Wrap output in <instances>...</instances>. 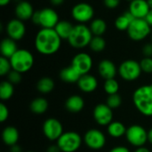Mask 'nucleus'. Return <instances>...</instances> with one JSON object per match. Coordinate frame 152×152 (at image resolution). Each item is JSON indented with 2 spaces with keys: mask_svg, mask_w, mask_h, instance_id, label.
Masks as SVG:
<instances>
[{
  "mask_svg": "<svg viewBox=\"0 0 152 152\" xmlns=\"http://www.w3.org/2000/svg\"><path fill=\"white\" fill-rule=\"evenodd\" d=\"M2 139L4 144L8 146H13L17 144L19 140V132L14 126H7L3 130Z\"/></svg>",
  "mask_w": 152,
  "mask_h": 152,
  "instance_id": "obj_22",
  "label": "nucleus"
},
{
  "mask_svg": "<svg viewBox=\"0 0 152 152\" xmlns=\"http://www.w3.org/2000/svg\"><path fill=\"white\" fill-rule=\"evenodd\" d=\"M85 106V102L82 97L79 95H72L69 97L65 102L66 109L72 113H77L80 112Z\"/></svg>",
  "mask_w": 152,
  "mask_h": 152,
  "instance_id": "obj_21",
  "label": "nucleus"
},
{
  "mask_svg": "<svg viewBox=\"0 0 152 152\" xmlns=\"http://www.w3.org/2000/svg\"><path fill=\"white\" fill-rule=\"evenodd\" d=\"M18 50L16 41L10 38V37H5L2 40L1 45H0V52L2 56L10 59Z\"/></svg>",
  "mask_w": 152,
  "mask_h": 152,
  "instance_id": "obj_20",
  "label": "nucleus"
},
{
  "mask_svg": "<svg viewBox=\"0 0 152 152\" xmlns=\"http://www.w3.org/2000/svg\"><path fill=\"white\" fill-rule=\"evenodd\" d=\"M81 75L71 65L62 69L60 72V77L65 83H77Z\"/></svg>",
  "mask_w": 152,
  "mask_h": 152,
  "instance_id": "obj_24",
  "label": "nucleus"
},
{
  "mask_svg": "<svg viewBox=\"0 0 152 152\" xmlns=\"http://www.w3.org/2000/svg\"><path fill=\"white\" fill-rule=\"evenodd\" d=\"M5 31L8 37L18 41L24 37L26 34V27L22 20L15 18L8 21L5 27Z\"/></svg>",
  "mask_w": 152,
  "mask_h": 152,
  "instance_id": "obj_13",
  "label": "nucleus"
},
{
  "mask_svg": "<svg viewBox=\"0 0 152 152\" xmlns=\"http://www.w3.org/2000/svg\"><path fill=\"white\" fill-rule=\"evenodd\" d=\"M89 47L93 52H95V53L102 52L106 47V41L102 37L94 36V37L92 38L90 42Z\"/></svg>",
  "mask_w": 152,
  "mask_h": 152,
  "instance_id": "obj_31",
  "label": "nucleus"
},
{
  "mask_svg": "<svg viewBox=\"0 0 152 152\" xmlns=\"http://www.w3.org/2000/svg\"><path fill=\"white\" fill-rule=\"evenodd\" d=\"M110 152H130L129 150L126 147H123V146H118V147H115L113 149H111Z\"/></svg>",
  "mask_w": 152,
  "mask_h": 152,
  "instance_id": "obj_41",
  "label": "nucleus"
},
{
  "mask_svg": "<svg viewBox=\"0 0 152 152\" xmlns=\"http://www.w3.org/2000/svg\"><path fill=\"white\" fill-rule=\"evenodd\" d=\"M14 12H15L16 18L22 21L31 20V17L35 12L32 4L25 0H21L18 2V4L15 6Z\"/></svg>",
  "mask_w": 152,
  "mask_h": 152,
  "instance_id": "obj_17",
  "label": "nucleus"
},
{
  "mask_svg": "<svg viewBox=\"0 0 152 152\" xmlns=\"http://www.w3.org/2000/svg\"><path fill=\"white\" fill-rule=\"evenodd\" d=\"M93 33L89 27L85 24H77L74 26L70 36L68 38V43L70 46L76 49H82L90 45Z\"/></svg>",
  "mask_w": 152,
  "mask_h": 152,
  "instance_id": "obj_3",
  "label": "nucleus"
},
{
  "mask_svg": "<svg viewBox=\"0 0 152 152\" xmlns=\"http://www.w3.org/2000/svg\"><path fill=\"white\" fill-rule=\"evenodd\" d=\"M14 93L13 85L9 81H3L0 84V98L3 101L9 100Z\"/></svg>",
  "mask_w": 152,
  "mask_h": 152,
  "instance_id": "obj_30",
  "label": "nucleus"
},
{
  "mask_svg": "<svg viewBox=\"0 0 152 152\" xmlns=\"http://www.w3.org/2000/svg\"><path fill=\"white\" fill-rule=\"evenodd\" d=\"M31 21H32L34 24L39 26V24H40V12H39V11H36V12L33 13V15H32V17H31Z\"/></svg>",
  "mask_w": 152,
  "mask_h": 152,
  "instance_id": "obj_40",
  "label": "nucleus"
},
{
  "mask_svg": "<svg viewBox=\"0 0 152 152\" xmlns=\"http://www.w3.org/2000/svg\"><path fill=\"white\" fill-rule=\"evenodd\" d=\"M77 86L84 93H92L96 90L98 86V81L95 77L90 74H86L80 77L77 81Z\"/></svg>",
  "mask_w": 152,
  "mask_h": 152,
  "instance_id": "obj_19",
  "label": "nucleus"
},
{
  "mask_svg": "<svg viewBox=\"0 0 152 152\" xmlns=\"http://www.w3.org/2000/svg\"><path fill=\"white\" fill-rule=\"evenodd\" d=\"M126 1H129V2H132L133 0H126Z\"/></svg>",
  "mask_w": 152,
  "mask_h": 152,
  "instance_id": "obj_50",
  "label": "nucleus"
},
{
  "mask_svg": "<svg viewBox=\"0 0 152 152\" xmlns=\"http://www.w3.org/2000/svg\"><path fill=\"white\" fill-rule=\"evenodd\" d=\"M9 60L12 65V69L21 74L30 70L34 65V56L27 49H18Z\"/></svg>",
  "mask_w": 152,
  "mask_h": 152,
  "instance_id": "obj_4",
  "label": "nucleus"
},
{
  "mask_svg": "<svg viewBox=\"0 0 152 152\" xmlns=\"http://www.w3.org/2000/svg\"><path fill=\"white\" fill-rule=\"evenodd\" d=\"M8 117H9V110L7 106L4 105V103H1L0 104V121L4 122L5 120H7Z\"/></svg>",
  "mask_w": 152,
  "mask_h": 152,
  "instance_id": "obj_37",
  "label": "nucleus"
},
{
  "mask_svg": "<svg viewBox=\"0 0 152 152\" xmlns=\"http://www.w3.org/2000/svg\"><path fill=\"white\" fill-rule=\"evenodd\" d=\"M10 2H11V0H0V5H1V6H5V5H7Z\"/></svg>",
  "mask_w": 152,
  "mask_h": 152,
  "instance_id": "obj_47",
  "label": "nucleus"
},
{
  "mask_svg": "<svg viewBox=\"0 0 152 152\" xmlns=\"http://www.w3.org/2000/svg\"><path fill=\"white\" fill-rule=\"evenodd\" d=\"M145 20H146V21L150 24V26L152 27V9L150 10V12H149V13L147 14Z\"/></svg>",
  "mask_w": 152,
  "mask_h": 152,
  "instance_id": "obj_43",
  "label": "nucleus"
},
{
  "mask_svg": "<svg viewBox=\"0 0 152 152\" xmlns=\"http://www.w3.org/2000/svg\"><path fill=\"white\" fill-rule=\"evenodd\" d=\"M134 152H151L147 148H145V147H139V148H137V150L135 151Z\"/></svg>",
  "mask_w": 152,
  "mask_h": 152,
  "instance_id": "obj_46",
  "label": "nucleus"
},
{
  "mask_svg": "<svg viewBox=\"0 0 152 152\" xmlns=\"http://www.w3.org/2000/svg\"><path fill=\"white\" fill-rule=\"evenodd\" d=\"M122 103V98L118 94H111L109 95L106 104L112 110L118 108Z\"/></svg>",
  "mask_w": 152,
  "mask_h": 152,
  "instance_id": "obj_33",
  "label": "nucleus"
},
{
  "mask_svg": "<svg viewBox=\"0 0 152 152\" xmlns=\"http://www.w3.org/2000/svg\"><path fill=\"white\" fill-rule=\"evenodd\" d=\"M151 40H152V35H151Z\"/></svg>",
  "mask_w": 152,
  "mask_h": 152,
  "instance_id": "obj_52",
  "label": "nucleus"
},
{
  "mask_svg": "<svg viewBox=\"0 0 152 152\" xmlns=\"http://www.w3.org/2000/svg\"><path fill=\"white\" fill-rule=\"evenodd\" d=\"M142 53L145 57H152V44H146L142 48Z\"/></svg>",
  "mask_w": 152,
  "mask_h": 152,
  "instance_id": "obj_39",
  "label": "nucleus"
},
{
  "mask_svg": "<svg viewBox=\"0 0 152 152\" xmlns=\"http://www.w3.org/2000/svg\"><path fill=\"white\" fill-rule=\"evenodd\" d=\"M135 18L133 16V14L127 11L125 12L123 14L119 15L116 20H115V27L118 30L120 31H127L130 24Z\"/></svg>",
  "mask_w": 152,
  "mask_h": 152,
  "instance_id": "obj_23",
  "label": "nucleus"
},
{
  "mask_svg": "<svg viewBox=\"0 0 152 152\" xmlns=\"http://www.w3.org/2000/svg\"><path fill=\"white\" fill-rule=\"evenodd\" d=\"M37 90L42 94H48L52 92L54 88V82L52 78L45 77L38 80L37 84Z\"/></svg>",
  "mask_w": 152,
  "mask_h": 152,
  "instance_id": "obj_29",
  "label": "nucleus"
},
{
  "mask_svg": "<svg viewBox=\"0 0 152 152\" xmlns=\"http://www.w3.org/2000/svg\"><path fill=\"white\" fill-rule=\"evenodd\" d=\"M126 128L123 123L119 121H112L108 126V133L110 136L114 138H119L123 135H126Z\"/></svg>",
  "mask_w": 152,
  "mask_h": 152,
  "instance_id": "obj_26",
  "label": "nucleus"
},
{
  "mask_svg": "<svg viewBox=\"0 0 152 152\" xmlns=\"http://www.w3.org/2000/svg\"><path fill=\"white\" fill-rule=\"evenodd\" d=\"M89 28H90L94 36L102 37V35L107 30V23L103 19L97 18V19H94L91 21Z\"/></svg>",
  "mask_w": 152,
  "mask_h": 152,
  "instance_id": "obj_27",
  "label": "nucleus"
},
{
  "mask_svg": "<svg viewBox=\"0 0 152 152\" xmlns=\"http://www.w3.org/2000/svg\"><path fill=\"white\" fill-rule=\"evenodd\" d=\"M82 143L81 136L76 132H65L57 140V145L61 152L77 151Z\"/></svg>",
  "mask_w": 152,
  "mask_h": 152,
  "instance_id": "obj_5",
  "label": "nucleus"
},
{
  "mask_svg": "<svg viewBox=\"0 0 152 152\" xmlns=\"http://www.w3.org/2000/svg\"><path fill=\"white\" fill-rule=\"evenodd\" d=\"M43 133L50 141H57L63 134L61 123L56 118H48L43 125Z\"/></svg>",
  "mask_w": 152,
  "mask_h": 152,
  "instance_id": "obj_10",
  "label": "nucleus"
},
{
  "mask_svg": "<svg viewBox=\"0 0 152 152\" xmlns=\"http://www.w3.org/2000/svg\"><path fill=\"white\" fill-rule=\"evenodd\" d=\"M151 28L145 19H134L127 29V34L132 40L142 41L150 35Z\"/></svg>",
  "mask_w": 152,
  "mask_h": 152,
  "instance_id": "obj_6",
  "label": "nucleus"
},
{
  "mask_svg": "<svg viewBox=\"0 0 152 152\" xmlns=\"http://www.w3.org/2000/svg\"><path fill=\"white\" fill-rule=\"evenodd\" d=\"M140 65L142 70L145 73H152V58L151 57H144L141 61Z\"/></svg>",
  "mask_w": 152,
  "mask_h": 152,
  "instance_id": "obj_35",
  "label": "nucleus"
},
{
  "mask_svg": "<svg viewBox=\"0 0 152 152\" xmlns=\"http://www.w3.org/2000/svg\"><path fill=\"white\" fill-rule=\"evenodd\" d=\"M84 141L87 147L92 150H100L102 149L106 143V137L98 129H90L88 130L85 136Z\"/></svg>",
  "mask_w": 152,
  "mask_h": 152,
  "instance_id": "obj_12",
  "label": "nucleus"
},
{
  "mask_svg": "<svg viewBox=\"0 0 152 152\" xmlns=\"http://www.w3.org/2000/svg\"><path fill=\"white\" fill-rule=\"evenodd\" d=\"M47 152H61V151L58 145H53L47 149Z\"/></svg>",
  "mask_w": 152,
  "mask_h": 152,
  "instance_id": "obj_42",
  "label": "nucleus"
},
{
  "mask_svg": "<svg viewBox=\"0 0 152 152\" xmlns=\"http://www.w3.org/2000/svg\"><path fill=\"white\" fill-rule=\"evenodd\" d=\"M22 79V77H21V73L16 71V70H13L12 69L9 74H8V81L10 83H12V85H17L19 84Z\"/></svg>",
  "mask_w": 152,
  "mask_h": 152,
  "instance_id": "obj_36",
  "label": "nucleus"
},
{
  "mask_svg": "<svg viewBox=\"0 0 152 152\" xmlns=\"http://www.w3.org/2000/svg\"><path fill=\"white\" fill-rule=\"evenodd\" d=\"M11 69H12V65H11L10 60L8 58L1 56L0 57V75L1 76L8 75Z\"/></svg>",
  "mask_w": 152,
  "mask_h": 152,
  "instance_id": "obj_34",
  "label": "nucleus"
},
{
  "mask_svg": "<svg viewBox=\"0 0 152 152\" xmlns=\"http://www.w3.org/2000/svg\"><path fill=\"white\" fill-rule=\"evenodd\" d=\"M98 71L99 74L103 77L105 80L114 78L117 75L118 69H117L116 65L110 60H102L98 65Z\"/></svg>",
  "mask_w": 152,
  "mask_h": 152,
  "instance_id": "obj_18",
  "label": "nucleus"
},
{
  "mask_svg": "<svg viewBox=\"0 0 152 152\" xmlns=\"http://www.w3.org/2000/svg\"><path fill=\"white\" fill-rule=\"evenodd\" d=\"M72 18L79 24H85L90 20H93L94 16V9L88 3L76 4L71 10Z\"/></svg>",
  "mask_w": 152,
  "mask_h": 152,
  "instance_id": "obj_8",
  "label": "nucleus"
},
{
  "mask_svg": "<svg viewBox=\"0 0 152 152\" xmlns=\"http://www.w3.org/2000/svg\"><path fill=\"white\" fill-rule=\"evenodd\" d=\"M133 102L142 115L152 116V85L138 87L133 94Z\"/></svg>",
  "mask_w": 152,
  "mask_h": 152,
  "instance_id": "obj_2",
  "label": "nucleus"
},
{
  "mask_svg": "<svg viewBox=\"0 0 152 152\" xmlns=\"http://www.w3.org/2000/svg\"><path fill=\"white\" fill-rule=\"evenodd\" d=\"M40 12V24L44 28H54L60 21L57 12L53 8H44Z\"/></svg>",
  "mask_w": 152,
  "mask_h": 152,
  "instance_id": "obj_15",
  "label": "nucleus"
},
{
  "mask_svg": "<svg viewBox=\"0 0 152 152\" xmlns=\"http://www.w3.org/2000/svg\"><path fill=\"white\" fill-rule=\"evenodd\" d=\"M61 38L54 28H42L35 37V47L43 55H52L60 50Z\"/></svg>",
  "mask_w": 152,
  "mask_h": 152,
  "instance_id": "obj_1",
  "label": "nucleus"
},
{
  "mask_svg": "<svg viewBox=\"0 0 152 152\" xmlns=\"http://www.w3.org/2000/svg\"><path fill=\"white\" fill-rule=\"evenodd\" d=\"M94 118L97 124L105 126L112 122L113 111L107 104H98L94 110Z\"/></svg>",
  "mask_w": 152,
  "mask_h": 152,
  "instance_id": "obj_14",
  "label": "nucleus"
},
{
  "mask_svg": "<svg viewBox=\"0 0 152 152\" xmlns=\"http://www.w3.org/2000/svg\"><path fill=\"white\" fill-rule=\"evenodd\" d=\"M148 141L152 144V128L148 132Z\"/></svg>",
  "mask_w": 152,
  "mask_h": 152,
  "instance_id": "obj_48",
  "label": "nucleus"
},
{
  "mask_svg": "<svg viewBox=\"0 0 152 152\" xmlns=\"http://www.w3.org/2000/svg\"><path fill=\"white\" fill-rule=\"evenodd\" d=\"M142 71L140 62L134 60H126L123 61L118 68L120 77L126 81L136 80L141 76Z\"/></svg>",
  "mask_w": 152,
  "mask_h": 152,
  "instance_id": "obj_7",
  "label": "nucleus"
},
{
  "mask_svg": "<svg viewBox=\"0 0 152 152\" xmlns=\"http://www.w3.org/2000/svg\"><path fill=\"white\" fill-rule=\"evenodd\" d=\"M127 142L136 147H142L148 141V132L139 125H134L127 128L126 133Z\"/></svg>",
  "mask_w": 152,
  "mask_h": 152,
  "instance_id": "obj_9",
  "label": "nucleus"
},
{
  "mask_svg": "<svg viewBox=\"0 0 152 152\" xmlns=\"http://www.w3.org/2000/svg\"><path fill=\"white\" fill-rule=\"evenodd\" d=\"M147 2H148V4H149L150 8L152 9V0H147Z\"/></svg>",
  "mask_w": 152,
  "mask_h": 152,
  "instance_id": "obj_49",
  "label": "nucleus"
},
{
  "mask_svg": "<svg viewBox=\"0 0 152 152\" xmlns=\"http://www.w3.org/2000/svg\"><path fill=\"white\" fill-rule=\"evenodd\" d=\"M73 28H74V25L70 21H69L67 20H61L58 22V24L55 26L54 29L61 39L68 40L69 37L70 36V34L73 30Z\"/></svg>",
  "mask_w": 152,
  "mask_h": 152,
  "instance_id": "obj_25",
  "label": "nucleus"
},
{
  "mask_svg": "<svg viewBox=\"0 0 152 152\" xmlns=\"http://www.w3.org/2000/svg\"><path fill=\"white\" fill-rule=\"evenodd\" d=\"M103 4L108 9H116L120 4V0H103Z\"/></svg>",
  "mask_w": 152,
  "mask_h": 152,
  "instance_id": "obj_38",
  "label": "nucleus"
},
{
  "mask_svg": "<svg viewBox=\"0 0 152 152\" xmlns=\"http://www.w3.org/2000/svg\"><path fill=\"white\" fill-rule=\"evenodd\" d=\"M10 152H21V148L19 145L15 144L13 146H11V151Z\"/></svg>",
  "mask_w": 152,
  "mask_h": 152,
  "instance_id": "obj_45",
  "label": "nucleus"
},
{
  "mask_svg": "<svg viewBox=\"0 0 152 152\" xmlns=\"http://www.w3.org/2000/svg\"><path fill=\"white\" fill-rule=\"evenodd\" d=\"M71 66L81 76L88 74L93 67L92 57L86 53H78L73 57Z\"/></svg>",
  "mask_w": 152,
  "mask_h": 152,
  "instance_id": "obj_11",
  "label": "nucleus"
},
{
  "mask_svg": "<svg viewBox=\"0 0 152 152\" xmlns=\"http://www.w3.org/2000/svg\"><path fill=\"white\" fill-rule=\"evenodd\" d=\"M48 109V102L42 97L34 99L30 103V110L33 113L43 114Z\"/></svg>",
  "mask_w": 152,
  "mask_h": 152,
  "instance_id": "obj_28",
  "label": "nucleus"
},
{
  "mask_svg": "<svg viewBox=\"0 0 152 152\" xmlns=\"http://www.w3.org/2000/svg\"><path fill=\"white\" fill-rule=\"evenodd\" d=\"M27 152H34V151H27Z\"/></svg>",
  "mask_w": 152,
  "mask_h": 152,
  "instance_id": "obj_51",
  "label": "nucleus"
},
{
  "mask_svg": "<svg viewBox=\"0 0 152 152\" xmlns=\"http://www.w3.org/2000/svg\"><path fill=\"white\" fill-rule=\"evenodd\" d=\"M50 2L53 5L59 6V5H61L65 2V0H50Z\"/></svg>",
  "mask_w": 152,
  "mask_h": 152,
  "instance_id": "obj_44",
  "label": "nucleus"
},
{
  "mask_svg": "<svg viewBox=\"0 0 152 152\" xmlns=\"http://www.w3.org/2000/svg\"><path fill=\"white\" fill-rule=\"evenodd\" d=\"M104 91L109 94H118V89H119V84L118 82L115 79V78H111V79H107L104 82V86H103Z\"/></svg>",
  "mask_w": 152,
  "mask_h": 152,
  "instance_id": "obj_32",
  "label": "nucleus"
},
{
  "mask_svg": "<svg viewBox=\"0 0 152 152\" xmlns=\"http://www.w3.org/2000/svg\"><path fill=\"white\" fill-rule=\"evenodd\" d=\"M150 10L147 0H133L130 2L128 11L135 19H145Z\"/></svg>",
  "mask_w": 152,
  "mask_h": 152,
  "instance_id": "obj_16",
  "label": "nucleus"
}]
</instances>
